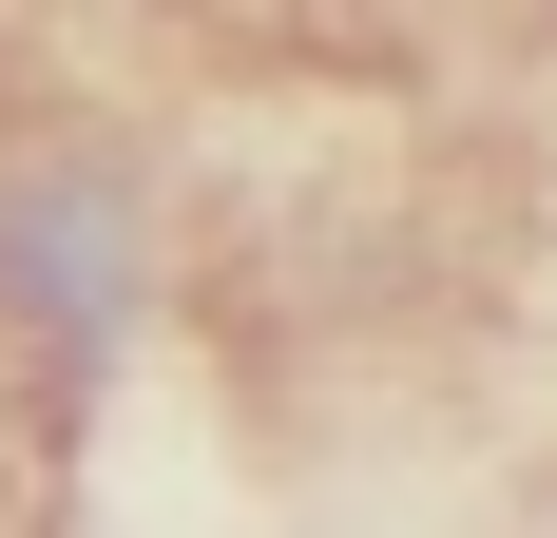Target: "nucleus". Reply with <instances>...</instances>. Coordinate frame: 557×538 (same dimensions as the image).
I'll return each mask as SVG.
<instances>
[{"mask_svg":"<svg viewBox=\"0 0 557 538\" xmlns=\"http://www.w3.org/2000/svg\"><path fill=\"white\" fill-rule=\"evenodd\" d=\"M135 289H154L135 173H97V155L0 173V327H20V366H39V384H97L115 327H135Z\"/></svg>","mask_w":557,"mask_h":538,"instance_id":"nucleus-1","label":"nucleus"}]
</instances>
